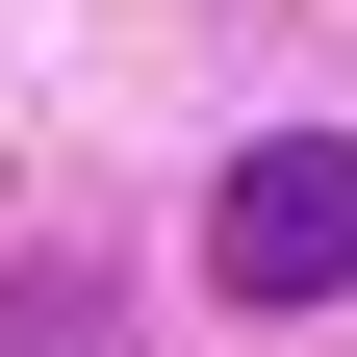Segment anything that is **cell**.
I'll list each match as a JSON object with an SVG mask.
<instances>
[{
  "label": "cell",
  "mask_w": 357,
  "mask_h": 357,
  "mask_svg": "<svg viewBox=\"0 0 357 357\" xmlns=\"http://www.w3.org/2000/svg\"><path fill=\"white\" fill-rule=\"evenodd\" d=\"M102 332H128L102 281H0V357H102Z\"/></svg>",
  "instance_id": "cell-2"
},
{
  "label": "cell",
  "mask_w": 357,
  "mask_h": 357,
  "mask_svg": "<svg viewBox=\"0 0 357 357\" xmlns=\"http://www.w3.org/2000/svg\"><path fill=\"white\" fill-rule=\"evenodd\" d=\"M204 281L230 306H332L357 281V128H255L230 204H204Z\"/></svg>",
  "instance_id": "cell-1"
}]
</instances>
